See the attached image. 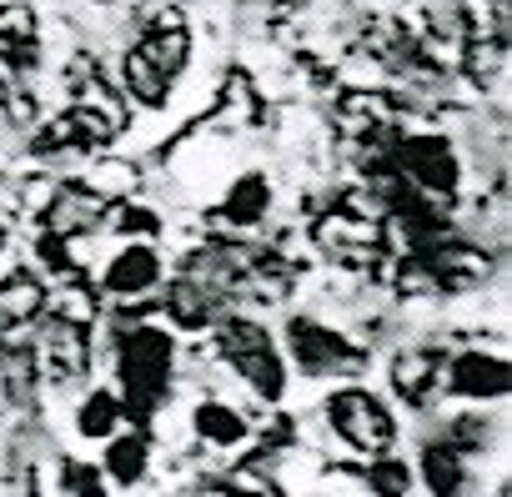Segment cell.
I'll list each match as a JSON object with an SVG mask.
<instances>
[{
	"label": "cell",
	"instance_id": "cell-19",
	"mask_svg": "<svg viewBox=\"0 0 512 497\" xmlns=\"http://www.w3.org/2000/svg\"><path fill=\"white\" fill-rule=\"evenodd\" d=\"M412 482H417V472L402 457H392V452H377L367 462V487L382 492V497H402V492H412Z\"/></svg>",
	"mask_w": 512,
	"mask_h": 497
},
{
	"label": "cell",
	"instance_id": "cell-12",
	"mask_svg": "<svg viewBox=\"0 0 512 497\" xmlns=\"http://www.w3.org/2000/svg\"><path fill=\"white\" fill-rule=\"evenodd\" d=\"M417 477L427 482V492L447 497V492H462V487H467V462H462V452H457L452 442H427Z\"/></svg>",
	"mask_w": 512,
	"mask_h": 497
},
{
	"label": "cell",
	"instance_id": "cell-18",
	"mask_svg": "<svg viewBox=\"0 0 512 497\" xmlns=\"http://www.w3.org/2000/svg\"><path fill=\"white\" fill-rule=\"evenodd\" d=\"M116 422H121V397H111V392H91V397L81 402V412H76L81 437H96V442L111 437Z\"/></svg>",
	"mask_w": 512,
	"mask_h": 497
},
{
	"label": "cell",
	"instance_id": "cell-1",
	"mask_svg": "<svg viewBox=\"0 0 512 497\" xmlns=\"http://www.w3.org/2000/svg\"><path fill=\"white\" fill-rule=\"evenodd\" d=\"M327 422L362 457H377V452H392L397 447V417H392V407L372 387H357V382L352 387H337L327 397Z\"/></svg>",
	"mask_w": 512,
	"mask_h": 497
},
{
	"label": "cell",
	"instance_id": "cell-15",
	"mask_svg": "<svg viewBox=\"0 0 512 497\" xmlns=\"http://www.w3.org/2000/svg\"><path fill=\"white\" fill-rule=\"evenodd\" d=\"M267 206H272V196H267V181L262 176H241L236 186H231V196H226V221L231 226H256L267 216Z\"/></svg>",
	"mask_w": 512,
	"mask_h": 497
},
{
	"label": "cell",
	"instance_id": "cell-21",
	"mask_svg": "<svg viewBox=\"0 0 512 497\" xmlns=\"http://www.w3.org/2000/svg\"><path fill=\"white\" fill-rule=\"evenodd\" d=\"M0 241H6V231H0Z\"/></svg>",
	"mask_w": 512,
	"mask_h": 497
},
{
	"label": "cell",
	"instance_id": "cell-17",
	"mask_svg": "<svg viewBox=\"0 0 512 497\" xmlns=\"http://www.w3.org/2000/svg\"><path fill=\"white\" fill-rule=\"evenodd\" d=\"M166 307H171V317H176L181 327H201V322H211V312H216V302L206 297V282H176V287L166 292Z\"/></svg>",
	"mask_w": 512,
	"mask_h": 497
},
{
	"label": "cell",
	"instance_id": "cell-3",
	"mask_svg": "<svg viewBox=\"0 0 512 497\" xmlns=\"http://www.w3.org/2000/svg\"><path fill=\"white\" fill-rule=\"evenodd\" d=\"M221 357L246 377V387H256L267 402L282 397V387H287V357L277 352V342L267 337V327H256L246 317H231L221 327Z\"/></svg>",
	"mask_w": 512,
	"mask_h": 497
},
{
	"label": "cell",
	"instance_id": "cell-13",
	"mask_svg": "<svg viewBox=\"0 0 512 497\" xmlns=\"http://www.w3.org/2000/svg\"><path fill=\"white\" fill-rule=\"evenodd\" d=\"M46 312V287L31 272H16L0 287V327H26Z\"/></svg>",
	"mask_w": 512,
	"mask_h": 497
},
{
	"label": "cell",
	"instance_id": "cell-7",
	"mask_svg": "<svg viewBox=\"0 0 512 497\" xmlns=\"http://www.w3.org/2000/svg\"><path fill=\"white\" fill-rule=\"evenodd\" d=\"M442 382L452 397H467V402H497L507 397V362L502 357H487V352H462L442 367Z\"/></svg>",
	"mask_w": 512,
	"mask_h": 497
},
{
	"label": "cell",
	"instance_id": "cell-6",
	"mask_svg": "<svg viewBox=\"0 0 512 497\" xmlns=\"http://www.w3.org/2000/svg\"><path fill=\"white\" fill-rule=\"evenodd\" d=\"M0 56H6L11 76H26L41 66V16L26 0H6L0 6Z\"/></svg>",
	"mask_w": 512,
	"mask_h": 497
},
{
	"label": "cell",
	"instance_id": "cell-11",
	"mask_svg": "<svg viewBox=\"0 0 512 497\" xmlns=\"http://www.w3.org/2000/svg\"><path fill=\"white\" fill-rule=\"evenodd\" d=\"M427 272L442 277V287H477L487 277V257L472 252L467 241H442V246H432Z\"/></svg>",
	"mask_w": 512,
	"mask_h": 497
},
{
	"label": "cell",
	"instance_id": "cell-20",
	"mask_svg": "<svg viewBox=\"0 0 512 497\" xmlns=\"http://www.w3.org/2000/svg\"><path fill=\"white\" fill-rule=\"evenodd\" d=\"M61 472H66V477H61V492H91V497L106 492V482H101V472H96L91 462H66Z\"/></svg>",
	"mask_w": 512,
	"mask_h": 497
},
{
	"label": "cell",
	"instance_id": "cell-4",
	"mask_svg": "<svg viewBox=\"0 0 512 497\" xmlns=\"http://www.w3.org/2000/svg\"><path fill=\"white\" fill-rule=\"evenodd\" d=\"M287 347L307 377H357L367 367L362 347H352L342 332H332L327 322H312V317H297L287 327Z\"/></svg>",
	"mask_w": 512,
	"mask_h": 497
},
{
	"label": "cell",
	"instance_id": "cell-16",
	"mask_svg": "<svg viewBox=\"0 0 512 497\" xmlns=\"http://www.w3.org/2000/svg\"><path fill=\"white\" fill-rule=\"evenodd\" d=\"M196 432L216 447H236V442H246V417L231 412L226 402H201L196 407Z\"/></svg>",
	"mask_w": 512,
	"mask_h": 497
},
{
	"label": "cell",
	"instance_id": "cell-10",
	"mask_svg": "<svg viewBox=\"0 0 512 497\" xmlns=\"http://www.w3.org/2000/svg\"><path fill=\"white\" fill-rule=\"evenodd\" d=\"M156 282H161V257L151 246H126V252L106 267V292H116V297H141Z\"/></svg>",
	"mask_w": 512,
	"mask_h": 497
},
{
	"label": "cell",
	"instance_id": "cell-9",
	"mask_svg": "<svg viewBox=\"0 0 512 497\" xmlns=\"http://www.w3.org/2000/svg\"><path fill=\"white\" fill-rule=\"evenodd\" d=\"M442 352L437 347H412V352H402L397 362H392V392L407 402V407H422L432 392H437V382H442Z\"/></svg>",
	"mask_w": 512,
	"mask_h": 497
},
{
	"label": "cell",
	"instance_id": "cell-8",
	"mask_svg": "<svg viewBox=\"0 0 512 497\" xmlns=\"http://www.w3.org/2000/svg\"><path fill=\"white\" fill-rule=\"evenodd\" d=\"M121 91L136 101V106H146V111H161L166 101H171V71L136 41L126 56H121Z\"/></svg>",
	"mask_w": 512,
	"mask_h": 497
},
{
	"label": "cell",
	"instance_id": "cell-5",
	"mask_svg": "<svg viewBox=\"0 0 512 497\" xmlns=\"http://www.w3.org/2000/svg\"><path fill=\"white\" fill-rule=\"evenodd\" d=\"M397 166H402L427 196H452V191H457V156H452V141L437 136V131L407 136V141L397 146Z\"/></svg>",
	"mask_w": 512,
	"mask_h": 497
},
{
	"label": "cell",
	"instance_id": "cell-2",
	"mask_svg": "<svg viewBox=\"0 0 512 497\" xmlns=\"http://www.w3.org/2000/svg\"><path fill=\"white\" fill-rule=\"evenodd\" d=\"M116 367H121V382H126V407L146 417L171 387V337L156 332V327H136L121 342Z\"/></svg>",
	"mask_w": 512,
	"mask_h": 497
},
{
	"label": "cell",
	"instance_id": "cell-14",
	"mask_svg": "<svg viewBox=\"0 0 512 497\" xmlns=\"http://www.w3.org/2000/svg\"><path fill=\"white\" fill-rule=\"evenodd\" d=\"M146 457H151V447H146V432H126V437H116V432H111L106 472H111L121 487H136V482L146 477Z\"/></svg>",
	"mask_w": 512,
	"mask_h": 497
}]
</instances>
